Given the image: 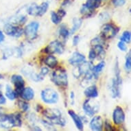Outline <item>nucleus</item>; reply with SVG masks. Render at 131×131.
I'll return each instance as SVG.
<instances>
[{
    "label": "nucleus",
    "mask_w": 131,
    "mask_h": 131,
    "mask_svg": "<svg viewBox=\"0 0 131 131\" xmlns=\"http://www.w3.org/2000/svg\"><path fill=\"white\" fill-rule=\"evenodd\" d=\"M22 126L21 115L19 113L13 114H4L0 113V128L10 129Z\"/></svg>",
    "instance_id": "obj_1"
},
{
    "label": "nucleus",
    "mask_w": 131,
    "mask_h": 131,
    "mask_svg": "<svg viewBox=\"0 0 131 131\" xmlns=\"http://www.w3.org/2000/svg\"><path fill=\"white\" fill-rule=\"evenodd\" d=\"M43 115L53 124L62 127L66 125V120L62 117V113L57 108H46L43 111Z\"/></svg>",
    "instance_id": "obj_2"
},
{
    "label": "nucleus",
    "mask_w": 131,
    "mask_h": 131,
    "mask_svg": "<svg viewBox=\"0 0 131 131\" xmlns=\"http://www.w3.org/2000/svg\"><path fill=\"white\" fill-rule=\"evenodd\" d=\"M79 64V66L73 70V75L76 78L83 75L84 80H90L93 77L92 73V67L93 64L92 62L84 60V62H81Z\"/></svg>",
    "instance_id": "obj_3"
},
{
    "label": "nucleus",
    "mask_w": 131,
    "mask_h": 131,
    "mask_svg": "<svg viewBox=\"0 0 131 131\" xmlns=\"http://www.w3.org/2000/svg\"><path fill=\"white\" fill-rule=\"evenodd\" d=\"M51 80L55 85L60 87H66L68 85V76L67 71L63 69H58L52 73Z\"/></svg>",
    "instance_id": "obj_4"
},
{
    "label": "nucleus",
    "mask_w": 131,
    "mask_h": 131,
    "mask_svg": "<svg viewBox=\"0 0 131 131\" xmlns=\"http://www.w3.org/2000/svg\"><path fill=\"white\" fill-rule=\"evenodd\" d=\"M41 99L45 103L52 104L57 103L59 99L58 93L52 88H46L41 93Z\"/></svg>",
    "instance_id": "obj_5"
},
{
    "label": "nucleus",
    "mask_w": 131,
    "mask_h": 131,
    "mask_svg": "<svg viewBox=\"0 0 131 131\" xmlns=\"http://www.w3.org/2000/svg\"><path fill=\"white\" fill-rule=\"evenodd\" d=\"M39 26V23L37 21L31 22L26 26V28L24 29V34L27 40L33 41L37 39Z\"/></svg>",
    "instance_id": "obj_6"
},
{
    "label": "nucleus",
    "mask_w": 131,
    "mask_h": 131,
    "mask_svg": "<svg viewBox=\"0 0 131 131\" xmlns=\"http://www.w3.org/2000/svg\"><path fill=\"white\" fill-rule=\"evenodd\" d=\"M119 32V28L112 24H105L101 29V36L104 40L111 39L116 36Z\"/></svg>",
    "instance_id": "obj_7"
},
{
    "label": "nucleus",
    "mask_w": 131,
    "mask_h": 131,
    "mask_svg": "<svg viewBox=\"0 0 131 131\" xmlns=\"http://www.w3.org/2000/svg\"><path fill=\"white\" fill-rule=\"evenodd\" d=\"M64 51V46L60 41H52L49 45L43 50V52L49 54H61Z\"/></svg>",
    "instance_id": "obj_8"
},
{
    "label": "nucleus",
    "mask_w": 131,
    "mask_h": 131,
    "mask_svg": "<svg viewBox=\"0 0 131 131\" xmlns=\"http://www.w3.org/2000/svg\"><path fill=\"white\" fill-rule=\"evenodd\" d=\"M82 109L86 115L92 117L99 111L100 104L97 102H93L91 100L88 99L85 100L82 104Z\"/></svg>",
    "instance_id": "obj_9"
},
{
    "label": "nucleus",
    "mask_w": 131,
    "mask_h": 131,
    "mask_svg": "<svg viewBox=\"0 0 131 131\" xmlns=\"http://www.w3.org/2000/svg\"><path fill=\"white\" fill-rule=\"evenodd\" d=\"M4 32L6 35L8 36L19 38L24 34V29L14 24L7 23L4 27Z\"/></svg>",
    "instance_id": "obj_10"
},
{
    "label": "nucleus",
    "mask_w": 131,
    "mask_h": 131,
    "mask_svg": "<svg viewBox=\"0 0 131 131\" xmlns=\"http://www.w3.org/2000/svg\"><path fill=\"white\" fill-rule=\"evenodd\" d=\"M11 82L15 86V91L17 94V96H19L20 93L25 86L24 79L21 75H18V74H14L11 76Z\"/></svg>",
    "instance_id": "obj_11"
},
{
    "label": "nucleus",
    "mask_w": 131,
    "mask_h": 131,
    "mask_svg": "<svg viewBox=\"0 0 131 131\" xmlns=\"http://www.w3.org/2000/svg\"><path fill=\"white\" fill-rule=\"evenodd\" d=\"M125 113L124 110L120 106H116L113 113V120L115 124L121 125L124 122Z\"/></svg>",
    "instance_id": "obj_12"
},
{
    "label": "nucleus",
    "mask_w": 131,
    "mask_h": 131,
    "mask_svg": "<svg viewBox=\"0 0 131 131\" xmlns=\"http://www.w3.org/2000/svg\"><path fill=\"white\" fill-rule=\"evenodd\" d=\"M122 82L117 80L115 78L112 79L111 85V93L113 98H117L119 97L121 95V89Z\"/></svg>",
    "instance_id": "obj_13"
},
{
    "label": "nucleus",
    "mask_w": 131,
    "mask_h": 131,
    "mask_svg": "<svg viewBox=\"0 0 131 131\" xmlns=\"http://www.w3.org/2000/svg\"><path fill=\"white\" fill-rule=\"evenodd\" d=\"M103 119L101 116L93 117L89 123L90 128L93 131H102L103 130Z\"/></svg>",
    "instance_id": "obj_14"
},
{
    "label": "nucleus",
    "mask_w": 131,
    "mask_h": 131,
    "mask_svg": "<svg viewBox=\"0 0 131 131\" xmlns=\"http://www.w3.org/2000/svg\"><path fill=\"white\" fill-rule=\"evenodd\" d=\"M68 113H69V116L71 117V118L72 119V120L73 121V123L75 124L76 128L79 130H83L84 124H83V121L82 120L81 117L72 110H69L68 111Z\"/></svg>",
    "instance_id": "obj_15"
},
{
    "label": "nucleus",
    "mask_w": 131,
    "mask_h": 131,
    "mask_svg": "<svg viewBox=\"0 0 131 131\" xmlns=\"http://www.w3.org/2000/svg\"><path fill=\"white\" fill-rule=\"evenodd\" d=\"M86 58L84 55L78 52H73L71 57L69 58V63L71 65H76L84 62Z\"/></svg>",
    "instance_id": "obj_16"
},
{
    "label": "nucleus",
    "mask_w": 131,
    "mask_h": 131,
    "mask_svg": "<svg viewBox=\"0 0 131 131\" xmlns=\"http://www.w3.org/2000/svg\"><path fill=\"white\" fill-rule=\"evenodd\" d=\"M19 96L26 101H30L35 97V91L31 87L28 86L23 89Z\"/></svg>",
    "instance_id": "obj_17"
},
{
    "label": "nucleus",
    "mask_w": 131,
    "mask_h": 131,
    "mask_svg": "<svg viewBox=\"0 0 131 131\" xmlns=\"http://www.w3.org/2000/svg\"><path fill=\"white\" fill-rule=\"evenodd\" d=\"M84 93L89 98H95L98 96V90L95 85H91L84 90Z\"/></svg>",
    "instance_id": "obj_18"
},
{
    "label": "nucleus",
    "mask_w": 131,
    "mask_h": 131,
    "mask_svg": "<svg viewBox=\"0 0 131 131\" xmlns=\"http://www.w3.org/2000/svg\"><path fill=\"white\" fill-rule=\"evenodd\" d=\"M44 63L46 64L47 67H49L50 68H55L57 67L58 65V60L55 56H52V54H50L49 56H47L44 60Z\"/></svg>",
    "instance_id": "obj_19"
},
{
    "label": "nucleus",
    "mask_w": 131,
    "mask_h": 131,
    "mask_svg": "<svg viewBox=\"0 0 131 131\" xmlns=\"http://www.w3.org/2000/svg\"><path fill=\"white\" fill-rule=\"evenodd\" d=\"M105 66L106 63L104 61H101V62H100L98 64H97L95 66L93 65L92 67V73L93 75V77L95 78H97L100 73L103 70Z\"/></svg>",
    "instance_id": "obj_20"
},
{
    "label": "nucleus",
    "mask_w": 131,
    "mask_h": 131,
    "mask_svg": "<svg viewBox=\"0 0 131 131\" xmlns=\"http://www.w3.org/2000/svg\"><path fill=\"white\" fill-rule=\"evenodd\" d=\"M93 49L95 50V52L96 53V58L102 60L105 58L106 52L104 49L103 45H94V46H93Z\"/></svg>",
    "instance_id": "obj_21"
},
{
    "label": "nucleus",
    "mask_w": 131,
    "mask_h": 131,
    "mask_svg": "<svg viewBox=\"0 0 131 131\" xmlns=\"http://www.w3.org/2000/svg\"><path fill=\"white\" fill-rule=\"evenodd\" d=\"M102 4V0H86L84 5L89 9L94 11L95 9L98 8Z\"/></svg>",
    "instance_id": "obj_22"
},
{
    "label": "nucleus",
    "mask_w": 131,
    "mask_h": 131,
    "mask_svg": "<svg viewBox=\"0 0 131 131\" xmlns=\"http://www.w3.org/2000/svg\"><path fill=\"white\" fill-rule=\"evenodd\" d=\"M27 13L29 15L39 17V6L37 5L36 3H33L29 6L27 9Z\"/></svg>",
    "instance_id": "obj_23"
},
{
    "label": "nucleus",
    "mask_w": 131,
    "mask_h": 131,
    "mask_svg": "<svg viewBox=\"0 0 131 131\" xmlns=\"http://www.w3.org/2000/svg\"><path fill=\"white\" fill-rule=\"evenodd\" d=\"M27 21V18L24 15H19L17 17H13L10 20V24L14 25H23Z\"/></svg>",
    "instance_id": "obj_24"
},
{
    "label": "nucleus",
    "mask_w": 131,
    "mask_h": 131,
    "mask_svg": "<svg viewBox=\"0 0 131 131\" xmlns=\"http://www.w3.org/2000/svg\"><path fill=\"white\" fill-rule=\"evenodd\" d=\"M6 96L10 100H15L18 97L15 90H13V88L9 84L6 86Z\"/></svg>",
    "instance_id": "obj_25"
},
{
    "label": "nucleus",
    "mask_w": 131,
    "mask_h": 131,
    "mask_svg": "<svg viewBox=\"0 0 131 131\" xmlns=\"http://www.w3.org/2000/svg\"><path fill=\"white\" fill-rule=\"evenodd\" d=\"M72 21H73V27H72V28L71 29V31H70L71 34H73V33H75L76 31L79 30L82 26V19H80V18L74 17Z\"/></svg>",
    "instance_id": "obj_26"
},
{
    "label": "nucleus",
    "mask_w": 131,
    "mask_h": 131,
    "mask_svg": "<svg viewBox=\"0 0 131 131\" xmlns=\"http://www.w3.org/2000/svg\"><path fill=\"white\" fill-rule=\"evenodd\" d=\"M125 71L127 73H130L131 71V52L129 51L128 53L126 54V60L124 64Z\"/></svg>",
    "instance_id": "obj_27"
},
{
    "label": "nucleus",
    "mask_w": 131,
    "mask_h": 131,
    "mask_svg": "<svg viewBox=\"0 0 131 131\" xmlns=\"http://www.w3.org/2000/svg\"><path fill=\"white\" fill-rule=\"evenodd\" d=\"M58 33H59L60 37L63 39H64V40L67 39V38L69 36V34H70L69 30H67V27L64 25H62V26H60V29L58 30Z\"/></svg>",
    "instance_id": "obj_28"
},
{
    "label": "nucleus",
    "mask_w": 131,
    "mask_h": 131,
    "mask_svg": "<svg viewBox=\"0 0 131 131\" xmlns=\"http://www.w3.org/2000/svg\"><path fill=\"white\" fill-rule=\"evenodd\" d=\"M80 13H81V15L84 16V17L89 18L91 17L93 15V10H91L90 9H89L85 5L83 4L81 8H80Z\"/></svg>",
    "instance_id": "obj_29"
},
{
    "label": "nucleus",
    "mask_w": 131,
    "mask_h": 131,
    "mask_svg": "<svg viewBox=\"0 0 131 131\" xmlns=\"http://www.w3.org/2000/svg\"><path fill=\"white\" fill-rule=\"evenodd\" d=\"M51 20L53 24L58 25L62 21V17H61L60 15H58V13L54 12V11H52L51 12Z\"/></svg>",
    "instance_id": "obj_30"
},
{
    "label": "nucleus",
    "mask_w": 131,
    "mask_h": 131,
    "mask_svg": "<svg viewBox=\"0 0 131 131\" xmlns=\"http://www.w3.org/2000/svg\"><path fill=\"white\" fill-rule=\"evenodd\" d=\"M21 72L22 73L24 74L25 76L28 77L30 78V75L33 72H35V70L32 68V66H30V65H26V66H24L23 68L21 69Z\"/></svg>",
    "instance_id": "obj_31"
},
{
    "label": "nucleus",
    "mask_w": 131,
    "mask_h": 131,
    "mask_svg": "<svg viewBox=\"0 0 131 131\" xmlns=\"http://www.w3.org/2000/svg\"><path fill=\"white\" fill-rule=\"evenodd\" d=\"M131 40V34L130 31H124L120 37V41H122L126 43H130Z\"/></svg>",
    "instance_id": "obj_32"
},
{
    "label": "nucleus",
    "mask_w": 131,
    "mask_h": 131,
    "mask_svg": "<svg viewBox=\"0 0 131 131\" xmlns=\"http://www.w3.org/2000/svg\"><path fill=\"white\" fill-rule=\"evenodd\" d=\"M18 106L20 108V110L23 112L28 111L30 108V104L24 100H19L18 101Z\"/></svg>",
    "instance_id": "obj_33"
},
{
    "label": "nucleus",
    "mask_w": 131,
    "mask_h": 131,
    "mask_svg": "<svg viewBox=\"0 0 131 131\" xmlns=\"http://www.w3.org/2000/svg\"><path fill=\"white\" fill-rule=\"evenodd\" d=\"M48 8H49V4L46 2H43L40 6H39V17H41L43 16L45 13H46V12L48 10Z\"/></svg>",
    "instance_id": "obj_34"
},
{
    "label": "nucleus",
    "mask_w": 131,
    "mask_h": 131,
    "mask_svg": "<svg viewBox=\"0 0 131 131\" xmlns=\"http://www.w3.org/2000/svg\"><path fill=\"white\" fill-rule=\"evenodd\" d=\"M105 43V41H104V39L101 37H97L94 39H93L91 41V45L92 46H94V45H104Z\"/></svg>",
    "instance_id": "obj_35"
},
{
    "label": "nucleus",
    "mask_w": 131,
    "mask_h": 131,
    "mask_svg": "<svg viewBox=\"0 0 131 131\" xmlns=\"http://www.w3.org/2000/svg\"><path fill=\"white\" fill-rule=\"evenodd\" d=\"M41 124L45 126V128L48 130H56V128H55L53 126V124L50 122L49 121L44 120V119H41Z\"/></svg>",
    "instance_id": "obj_36"
},
{
    "label": "nucleus",
    "mask_w": 131,
    "mask_h": 131,
    "mask_svg": "<svg viewBox=\"0 0 131 131\" xmlns=\"http://www.w3.org/2000/svg\"><path fill=\"white\" fill-rule=\"evenodd\" d=\"M99 19L102 22H106L110 19V15L107 12H102L100 14Z\"/></svg>",
    "instance_id": "obj_37"
},
{
    "label": "nucleus",
    "mask_w": 131,
    "mask_h": 131,
    "mask_svg": "<svg viewBox=\"0 0 131 131\" xmlns=\"http://www.w3.org/2000/svg\"><path fill=\"white\" fill-rule=\"evenodd\" d=\"M48 73H49V69H48L47 67H43L41 68V71H40V73H39V76H40V78L42 79V80H43L44 79V78L48 74Z\"/></svg>",
    "instance_id": "obj_38"
},
{
    "label": "nucleus",
    "mask_w": 131,
    "mask_h": 131,
    "mask_svg": "<svg viewBox=\"0 0 131 131\" xmlns=\"http://www.w3.org/2000/svg\"><path fill=\"white\" fill-rule=\"evenodd\" d=\"M117 47L119 48V50H121L122 52H126L127 50H128L126 43L122 41H119L118 43H117Z\"/></svg>",
    "instance_id": "obj_39"
},
{
    "label": "nucleus",
    "mask_w": 131,
    "mask_h": 131,
    "mask_svg": "<svg viewBox=\"0 0 131 131\" xmlns=\"http://www.w3.org/2000/svg\"><path fill=\"white\" fill-rule=\"evenodd\" d=\"M126 2V0H112V3L115 7L123 6Z\"/></svg>",
    "instance_id": "obj_40"
},
{
    "label": "nucleus",
    "mask_w": 131,
    "mask_h": 131,
    "mask_svg": "<svg viewBox=\"0 0 131 131\" xmlns=\"http://www.w3.org/2000/svg\"><path fill=\"white\" fill-rule=\"evenodd\" d=\"M89 58L90 60H94L96 58V53H95V50L93 48L90 50V52L89 53Z\"/></svg>",
    "instance_id": "obj_41"
},
{
    "label": "nucleus",
    "mask_w": 131,
    "mask_h": 131,
    "mask_svg": "<svg viewBox=\"0 0 131 131\" xmlns=\"http://www.w3.org/2000/svg\"><path fill=\"white\" fill-rule=\"evenodd\" d=\"M104 128L105 130L107 131H113L115 130V129L113 128V127L112 126V125L108 122V121H106L105 124H104Z\"/></svg>",
    "instance_id": "obj_42"
},
{
    "label": "nucleus",
    "mask_w": 131,
    "mask_h": 131,
    "mask_svg": "<svg viewBox=\"0 0 131 131\" xmlns=\"http://www.w3.org/2000/svg\"><path fill=\"white\" fill-rule=\"evenodd\" d=\"M29 121L35 125V123L37 122V116L35 113H30L29 115Z\"/></svg>",
    "instance_id": "obj_43"
},
{
    "label": "nucleus",
    "mask_w": 131,
    "mask_h": 131,
    "mask_svg": "<svg viewBox=\"0 0 131 131\" xmlns=\"http://www.w3.org/2000/svg\"><path fill=\"white\" fill-rule=\"evenodd\" d=\"M80 41V37L78 35H75L73 38V46H76L78 45V43Z\"/></svg>",
    "instance_id": "obj_44"
},
{
    "label": "nucleus",
    "mask_w": 131,
    "mask_h": 131,
    "mask_svg": "<svg viewBox=\"0 0 131 131\" xmlns=\"http://www.w3.org/2000/svg\"><path fill=\"white\" fill-rule=\"evenodd\" d=\"M72 2H73V0H64L62 2L61 6H62V7H67L71 4Z\"/></svg>",
    "instance_id": "obj_45"
},
{
    "label": "nucleus",
    "mask_w": 131,
    "mask_h": 131,
    "mask_svg": "<svg viewBox=\"0 0 131 131\" xmlns=\"http://www.w3.org/2000/svg\"><path fill=\"white\" fill-rule=\"evenodd\" d=\"M6 103V100L5 97L2 94V92H0V105L5 104Z\"/></svg>",
    "instance_id": "obj_46"
},
{
    "label": "nucleus",
    "mask_w": 131,
    "mask_h": 131,
    "mask_svg": "<svg viewBox=\"0 0 131 131\" xmlns=\"http://www.w3.org/2000/svg\"><path fill=\"white\" fill-rule=\"evenodd\" d=\"M57 13H58V15H60V17H62V18L64 17V16L66 15V14H67V13H66V12H65V11H64V10H63V9H62V8L59 9V10H58V12H57Z\"/></svg>",
    "instance_id": "obj_47"
},
{
    "label": "nucleus",
    "mask_w": 131,
    "mask_h": 131,
    "mask_svg": "<svg viewBox=\"0 0 131 131\" xmlns=\"http://www.w3.org/2000/svg\"><path fill=\"white\" fill-rule=\"evenodd\" d=\"M70 100H71V104L73 105L74 104V102H75V93L73 91H71L70 93Z\"/></svg>",
    "instance_id": "obj_48"
},
{
    "label": "nucleus",
    "mask_w": 131,
    "mask_h": 131,
    "mask_svg": "<svg viewBox=\"0 0 131 131\" xmlns=\"http://www.w3.org/2000/svg\"><path fill=\"white\" fill-rule=\"evenodd\" d=\"M5 40V35L4 34V32L2 31V30H0V43H2L3 41Z\"/></svg>",
    "instance_id": "obj_49"
},
{
    "label": "nucleus",
    "mask_w": 131,
    "mask_h": 131,
    "mask_svg": "<svg viewBox=\"0 0 131 131\" xmlns=\"http://www.w3.org/2000/svg\"><path fill=\"white\" fill-rule=\"evenodd\" d=\"M32 127V130H38V131L42 130V129H41L40 127L37 126H35V125H33Z\"/></svg>",
    "instance_id": "obj_50"
},
{
    "label": "nucleus",
    "mask_w": 131,
    "mask_h": 131,
    "mask_svg": "<svg viewBox=\"0 0 131 131\" xmlns=\"http://www.w3.org/2000/svg\"><path fill=\"white\" fill-rule=\"evenodd\" d=\"M42 109V106H41V104H37V108H36V110H37V111H40Z\"/></svg>",
    "instance_id": "obj_51"
},
{
    "label": "nucleus",
    "mask_w": 131,
    "mask_h": 131,
    "mask_svg": "<svg viewBox=\"0 0 131 131\" xmlns=\"http://www.w3.org/2000/svg\"><path fill=\"white\" fill-rule=\"evenodd\" d=\"M3 78H4V76L0 73V79H3Z\"/></svg>",
    "instance_id": "obj_52"
}]
</instances>
